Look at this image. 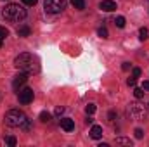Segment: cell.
Masks as SVG:
<instances>
[{"label":"cell","instance_id":"6da1fadb","mask_svg":"<svg viewBox=\"0 0 149 147\" xmlns=\"http://www.w3.org/2000/svg\"><path fill=\"white\" fill-rule=\"evenodd\" d=\"M14 66L23 71V73H28V74H37L40 71V61H38L37 55L30 54V52H23L19 54L16 59H14Z\"/></svg>","mask_w":149,"mask_h":147},{"label":"cell","instance_id":"7a4b0ae2","mask_svg":"<svg viewBox=\"0 0 149 147\" xmlns=\"http://www.w3.org/2000/svg\"><path fill=\"white\" fill-rule=\"evenodd\" d=\"M3 119H5V125L7 126H12V128H24V130H28L30 128V119L26 118V114L23 112V111L19 109H10L5 112V116H3Z\"/></svg>","mask_w":149,"mask_h":147},{"label":"cell","instance_id":"3957f363","mask_svg":"<svg viewBox=\"0 0 149 147\" xmlns=\"http://www.w3.org/2000/svg\"><path fill=\"white\" fill-rule=\"evenodd\" d=\"M2 16H3L7 21H10V23H17V21H23V19L28 16V12H26V9H24L23 5H19V3H7V5L3 7V10H2Z\"/></svg>","mask_w":149,"mask_h":147},{"label":"cell","instance_id":"277c9868","mask_svg":"<svg viewBox=\"0 0 149 147\" xmlns=\"http://www.w3.org/2000/svg\"><path fill=\"white\" fill-rule=\"evenodd\" d=\"M66 3H68V0H45L43 7L49 14H59L66 9Z\"/></svg>","mask_w":149,"mask_h":147},{"label":"cell","instance_id":"5b68a950","mask_svg":"<svg viewBox=\"0 0 149 147\" xmlns=\"http://www.w3.org/2000/svg\"><path fill=\"white\" fill-rule=\"evenodd\" d=\"M128 114H130L132 118H135V119H144L148 112H146V109H144L141 104L134 102V104H130V106H128Z\"/></svg>","mask_w":149,"mask_h":147},{"label":"cell","instance_id":"8992f818","mask_svg":"<svg viewBox=\"0 0 149 147\" xmlns=\"http://www.w3.org/2000/svg\"><path fill=\"white\" fill-rule=\"evenodd\" d=\"M19 102L21 104H30V102H33V97H35V92L31 90V88H28V87H24V88H19Z\"/></svg>","mask_w":149,"mask_h":147},{"label":"cell","instance_id":"52a82bcc","mask_svg":"<svg viewBox=\"0 0 149 147\" xmlns=\"http://www.w3.org/2000/svg\"><path fill=\"white\" fill-rule=\"evenodd\" d=\"M26 80H28V73H23V71H21L19 74H16L14 80H12V88H14L16 92H19V88L26 83Z\"/></svg>","mask_w":149,"mask_h":147},{"label":"cell","instance_id":"ba28073f","mask_svg":"<svg viewBox=\"0 0 149 147\" xmlns=\"http://www.w3.org/2000/svg\"><path fill=\"white\" fill-rule=\"evenodd\" d=\"M99 9L106 10V12H113V10H116V2L114 0H102L99 3Z\"/></svg>","mask_w":149,"mask_h":147},{"label":"cell","instance_id":"9c48e42d","mask_svg":"<svg viewBox=\"0 0 149 147\" xmlns=\"http://www.w3.org/2000/svg\"><path fill=\"white\" fill-rule=\"evenodd\" d=\"M61 128H63L64 132H73L74 130V121L70 119V118H63V119H61Z\"/></svg>","mask_w":149,"mask_h":147},{"label":"cell","instance_id":"30bf717a","mask_svg":"<svg viewBox=\"0 0 149 147\" xmlns=\"http://www.w3.org/2000/svg\"><path fill=\"white\" fill-rule=\"evenodd\" d=\"M90 137H92L94 140H99V139L102 137V126H99V125H94V126L90 128Z\"/></svg>","mask_w":149,"mask_h":147},{"label":"cell","instance_id":"8fae6325","mask_svg":"<svg viewBox=\"0 0 149 147\" xmlns=\"http://www.w3.org/2000/svg\"><path fill=\"white\" fill-rule=\"evenodd\" d=\"M30 33H31V30H30V26H19L17 28V37H30Z\"/></svg>","mask_w":149,"mask_h":147},{"label":"cell","instance_id":"7c38bea8","mask_svg":"<svg viewBox=\"0 0 149 147\" xmlns=\"http://www.w3.org/2000/svg\"><path fill=\"white\" fill-rule=\"evenodd\" d=\"M114 142H116V146H132L134 144L130 139H125V137H118Z\"/></svg>","mask_w":149,"mask_h":147},{"label":"cell","instance_id":"4fadbf2b","mask_svg":"<svg viewBox=\"0 0 149 147\" xmlns=\"http://www.w3.org/2000/svg\"><path fill=\"white\" fill-rule=\"evenodd\" d=\"M71 5L78 10H83L85 9V0H71Z\"/></svg>","mask_w":149,"mask_h":147},{"label":"cell","instance_id":"5bb4252c","mask_svg":"<svg viewBox=\"0 0 149 147\" xmlns=\"http://www.w3.org/2000/svg\"><path fill=\"white\" fill-rule=\"evenodd\" d=\"M50 112H47V111H42L40 112V121H43V123H47V121H50Z\"/></svg>","mask_w":149,"mask_h":147},{"label":"cell","instance_id":"9a60e30c","mask_svg":"<svg viewBox=\"0 0 149 147\" xmlns=\"http://www.w3.org/2000/svg\"><path fill=\"white\" fill-rule=\"evenodd\" d=\"M114 24H116L118 28H125V17H123V16H118V17L114 19Z\"/></svg>","mask_w":149,"mask_h":147},{"label":"cell","instance_id":"2e32d148","mask_svg":"<svg viewBox=\"0 0 149 147\" xmlns=\"http://www.w3.org/2000/svg\"><path fill=\"white\" fill-rule=\"evenodd\" d=\"M144 88H134V95H135V99H142L144 97Z\"/></svg>","mask_w":149,"mask_h":147},{"label":"cell","instance_id":"e0dca14e","mask_svg":"<svg viewBox=\"0 0 149 147\" xmlns=\"http://www.w3.org/2000/svg\"><path fill=\"white\" fill-rule=\"evenodd\" d=\"M148 35H149L148 28H141V30H139V38H141V40H142V42H144V40H146V38H148Z\"/></svg>","mask_w":149,"mask_h":147},{"label":"cell","instance_id":"ac0fdd59","mask_svg":"<svg viewBox=\"0 0 149 147\" xmlns=\"http://www.w3.org/2000/svg\"><path fill=\"white\" fill-rule=\"evenodd\" d=\"M95 109H97V107H95V104H88V106L85 107V112H87V114H94Z\"/></svg>","mask_w":149,"mask_h":147},{"label":"cell","instance_id":"d6986e66","mask_svg":"<svg viewBox=\"0 0 149 147\" xmlns=\"http://www.w3.org/2000/svg\"><path fill=\"white\" fill-rule=\"evenodd\" d=\"M7 37H9V30L3 28V26H0V38H7Z\"/></svg>","mask_w":149,"mask_h":147},{"label":"cell","instance_id":"ffe728a7","mask_svg":"<svg viewBox=\"0 0 149 147\" xmlns=\"http://www.w3.org/2000/svg\"><path fill=\"white\" fill-rule=\"evenodd\" d=\"M134 133H135V139H142V137H144V130H142V128H135Z\"/></svg>","mask_w":149,"mask_h":147},{"label":"cell","instance_id":"44dd1931","mask_svg":"<svg viewBox=\"0 0 149 147\" xmlns=\"http://www.w3.org/2000/svg\"><path fill=\"white\" fill-rule=\"evenodd\" d=\"M97 33H99V37L108 38V30H106V28H99V30H97Z\"/></svg>","mask_w":149,"mask_h":147},{"label":"cell","instance_id":"7402d4cb","mask_svg":"<svg viewBox=\"0 0 149 147\" xmlns=\"http://www.w3.org/2000/svg\"><path fill=\"white\" fill-rule=\"evenodd\" d=\"M127 83H128V87H135V83H137V78H135V76H130V78L127 80Z\"/></svg>","mask_w":149,"mask_h":147},{"label":"cell","instance_id":"603a6c76","mask_svg":"<svg viewBox=\"0 0 149 147\" xmlns=\"http://www.w3.org/2000/svg\"><path fill=\"white\" fill-rule=\"evenodd\" d=\"M7 144H9L10 147H14L16 144H17V140H16V137H9V139H7Z\"/></svg>","mask_w":149,"mask_h":147},{"label":"cell","instance_id":"cb8c5ba5","mask_svg":"<svg viewBox=\"0 0 149 147\" xmlns=\"http://www.w3.org/2000/svg\"><path fill=\"white\" fill-rule=\"evenodd\" d=\"M63 112H64V107H63V106H57L56 111H54V114H56V116H61Z\"/></svg>","mask_w":149,"mask_h":147},{"label":"cell","instance_id":"d4e9b609","mask_svg":"<svg viewBox=\"0 0 149 147\" xmlns=\"http://www.w3.org/2000/svg\"><path fill=\"white\" fill-rule=\"evenodd\" d=\"M141 73H142V71H141V68H134V71H132V76L139 78V76H141Z\"/></svg>","mask_w":149,"mask_h":147},{"label":"cell","instance_id":"484cf974","mask_svg":"<svg viewBox=\"0 0 149 147\" xmlns=\"http://www.w3.org/2000/svg\"><path fill=\"white\" fill-rule=\"evenodd\" d=\"M37 2H38V0H23V3H24V5H35Z\"/></svg>","mask_w":149,"mask_h":147},{"label":"cell","instance_id":"4316f807","mask_svg":"<svg viewBox=\"0 0 149 147\" xmlns=\"http://www.w3.org/2000/svg\"><path fill=\"white\" fill-rule=\"evenodd\" d=\"M121 69H123V71H128V69H130V62H123V64H121Z\"/></svg>","mask_w":149,"mask_h":147},{"label":"cell","instance_id":"83f0119b","mask_svg":"<svg viewBox=\"0 0 149 147\" xmlns=\"http://www.w3.org/2000/svg\"><path fill=\"white\" fill-rule=\"evenodd\" d=\"M114 118H116V112L111 111V112H109V121H114Z\"/></svg>","mask_w":149,"mask_h":147},{"label":"cell","instance_id":"f1b7e54d","mask_svg":"<svg viewBox=\"0 0 149 147\" xmlns=\"http://www.w3.org/2000/svg\"><path fill=\"white\" fill-rule=\"evenodd\" d=\"M142 88H144V90H149V80H146V81L142 83Z\"/></svg>","mask_w":149,"mask_h":147},{"label":"cell","instance_id":"f546056e","mask_svg":"<svg viewBox=\"0 0 149 147\" xmlns=\"http://www.w3.org/2000/svg\"><path fill=\"white\" fill-rule=\"evenodd\" d=\"M2 43H3V38H0V47H2Z\"/></svg>","mask_w":149,"mask_h":147}]
</instances>
